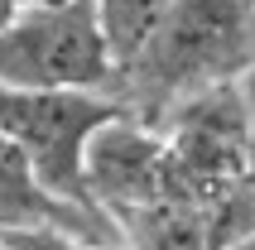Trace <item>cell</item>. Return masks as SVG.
<instances>
[{
	"label": "cell",
	"mask_w": 255,
	"mask_h": 250,
	"mask_svg": "<svg viewBox=\"0 0 255 250\" xmlns=\"http://www.w3.org/2000/svg\"><path fill=\"white\" fill-rule=\"evenodd\" d=\"M111 82L116 68L92 0L19 10L0 29V87L10 92H111Z\"/></svg>",
	"instance_id": "7a4b0ae2"
},
{
	"label": "cell",
	"mask_w": 255,
	"mask_h": 250,
	"mask_svg": "<svg viewBox=\"0 0 255 250\" xmlns=\"http://www.w3.org/2000/svg\"><path fill=\"white\" fill-rule=\"evenodd\" d=\"M97 5V24L111 53V68L126 72L135 58L144 53V43L154 39V29L164 24L173 0H92Z\"/></svg>",
	"instance_id": "52a82bcc"
},
{
	"label": "cell",
	"mask_w": 255,
	"mask_h": 250,
	"mask_svg": "<svg viewBox=\"0 0 255 250\" xmlns=\"http://www.w3.org/2000/svg\"><path fill=\"white\" fill-rule=\"evenodd\" d=\"M0 250H97L58 231H0Z\"/></svg>",
	"instance_id": "ba28073f"
},
{
	"label": "cell",
	"mask_w": 255,
	"mask_h": 250,
	"mask_svg": "<svg viewBox=\"0 0 255 250\" xmlns=\"http://www.w3.org/2000/svg\"><path fill=\"white\" fill-rule=\"evenodd\" d=\"M0 231H58L97 250H121V231L101 212L53 197L5 135H0Z\"/></svg>",
	"instance_id": "5b68a950"
},
{
	"label": "cell",
	"mask_w": 255,
	"mask_h": 250,
	"mask_svg": "<svg viewBox=\"0 0 255 250\" xmlns=\"http://www.w3.org/2000/svg\"><path fill=\"white\" fill-rule=\"evenodd\" d=\"M246 92H251V106H255V72L246 77Z\"/></svg>",
	"instance_id": "7c38bea8"
},
{
	"label": "cell",
	"mask_w": 255,
	"mask_h": 250,
	"mask_svg": "<svg viewBox=\"0 0 255 250\" xmlns=\"http://www.w3.org/2000/svg\"><path fill=\"white\" fill-rule=\"evenodd\" d=\"M227 250H255V231H251V236H241L236 246H227Z\"/></svg>",
	"instance_id": "8fae6325"
},
{
	"label": "cell",
	"mask_w": 255,
	"mask_h": 250,
	"mask_svg": "<svg viewBox=\"0 0 255 250\" xmlns=\"http://www.w3.org/2000/svg\"><path fill=\"white\" fill-rule=\"evenodd\" d=\"M19 10H24L19 0H0V29H5V24H14V19H19Z\"/></svg>",
	"instance_id": "9c48e42d"
},
{
	"label": "cell",
	"mask_w": 255,
	"mask_h": 250,
	"mask_svg": "<svg viewBox=\"0 0 255 250\" xmlns=\"http://www.w3.org/2000/svg\"><path fill=\"white\" fill-rule=\"evenodd\" d=\"M255 72V0H173L154 39L126 72H116L111 97L135 121L164 125L183 101Z\"/></svg>",
	"instance_id": "6da1fadb"
},
{
	"label": "cell",
	"mask_w": 255,
	"mask_h": 250,
	"mask_svg": "<svg viewBox=\"0 0 255 250\" xmlns=\"http://www.w3.org/2000/svg\"><path fill=\"white\" fill-rule=\"evenodd\" d=\"M116 116H126V106L111 92H10L0 87V135L29 159L43 188L72 207H92L82 188V154L92 135Z\"/></svg>",
	"instance_id": "3957f363"
},
{
	"label": "cell",
	"mask_w": 255,
	"mask_h": 250,
	"mask_svg": "<svg viewBox=\"0 0 255 250\" xmlns=\"http://www.w3.org/2000/svg\"><path fill=\"white\" fill-rule=\"evenodd\" d=\"M82 188H87V202L106 222H116V231L130 217L159 207L169 193V139H164V130L135 121L130 111L106 121L82 154Z\"/></svg>",
	"instance_id": "277c9868"
},
{
	"label": "cell",
	"mask_w": 255,
	"mask_h": 250,
	"mask_svg": "<svg viewBox=\"0 0 255 250\" xmlns=\"http://www.w3.org/2000/svg\"><path fill=\"white\" fill-rule=\"evenodd\" d=\"M24 10H53V5H72V0H19Z\"/></svg>",
	"instance_id": "30bf717a"
},
{
	"label": "cell",
	"mask_w": 255,
	"mask_h": 250,
	"mask_svg": "<svg viewBox=\"0 0 255 250\" xmlns=\"http://www.w3.org/2000/svg\"><path fill=\"white\" fill-rule=\"evenodd\" d=\"M231 241L212 217L178 202H159L121 226V250H227Z\"/></svg>",
	"instance_id": "8992f818"
}]
</instances>
